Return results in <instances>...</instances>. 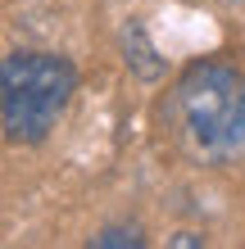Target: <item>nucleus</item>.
Listing matches in <instances>:
<instances>
[{
    "label": "nucleus",
    "mask_w": 245,
    "mask_h": 249,
    "mask_svg": "<svg viewBox=\"0 0 245 249\" xmlns=\"http://www.w3.org/2000/svg\"><path fill=\"white\" fill-rule=\"evenodd\" d=\"M186 145L209 163L245 159V72L223 59L186 64L172 91Z\"/></svg>",
    "instance_id": "1"
},
{
    "label": "nucleus",
    "mask_w": 245,
    "mask_h": 249,
    "mask_svg": "<svg viewBox=\"0 0 245 249\" xmlns=\"http://www.w3.org/2000/svg\"><path fill=\"white\" fill-rule=\"evenodd\" d=\"M77 68L55 50H9L0 64V127L9 145H41L73 105Z\"/></svg>",
    "instance_id": "2"
},
{
    "label": "nucleus",
    "mask_w": 245,
    "mask_h": 249,
    "mask_svg": "<svg viewBox=\"0 0 245 249\" xmlns=\"http://www.w3.org/2000/svg\"><path fill=\"white\" fill-rule=\"evenodd\" d=\"M118 41H123V59H127V68L136 72L141 82H159L164 72H168V64H164V54L150 46V32H146V23H127L123 32H118Z\"/></svg>",
    "instance_id": "3"
},
{
    "label": "nucleus",
    "mask_w": 245,
    "mask_h": 249,
    "mask_svg": "<svg viewBox=\"0 0 245 249\" xmlns=\"http://www.w3.org/2000/svg\"><path fill=\"white\" fill-rule=\"evenodd\" d=\"M86 245L91 249H141L146 245V231H141L136 222H113V227H100Z\"/></svg>",
    "instance_id": "4"
},
{
    "label": "nucleus",
    "mask_w": 245,
    "mask_h": 249,
    "mask_svg": "<svg viewBox=\"0 0 245 249\" xmlns=\"http://www.w3.org/2000/svg\"><path fill=\"white\" fill-rule=\"evenodd\" d=\"M168 245H191V249H205V236H195V231H177V236H168Z\"/></svg>",
    "instance_id": "5"
}]
</instances>
